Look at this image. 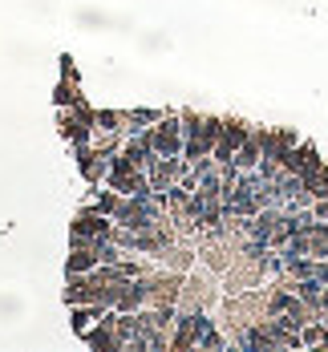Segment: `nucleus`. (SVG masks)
Instances as JSON below:
<instances>
[{"label": "nucleus", "instance_id": "obj_18", "mask_svg": "<svg viewBox=\"0 0 328 352\" xmlns=\"http://www.w3.org/2000/svg\"><path fill=\"white\" fill-rule=\"evenodd\" d=\"M162 113H166V109H122V118H126V134H142V130H150Z\"/></svg>", "mask_w": 328, "mask_h": 352}, {"label": "nucleus", "instance_id": "obj_22", "mask_svg": "<svg viewBox=\"0 0 328 352\" xmlns=\"http://www.w3.org/2000/svg\"><path fill=\"white\" fill-rule=\"evenodd\" d=\"M227 344H231V340H227V336H223V332L215 328V320H211V324H207V328L199 332V349H207V352H223Z\"/></svg>", "mask_w": 328, "mask_h": 352}, {"label": "nucleus", "instance_id": "obj_1", "mask_svg": "<svg viewBox=\"0 0 328 352\" xmlns=\"http://www.w3.org/2000/svg\"><path fill=\"white\" fill-rule=\"evenodd\" d=\"M182 158L195 162L203 154H211L219 142V130H223V118H211V113H195V109H182Z\"/></svg>", "mask_w": 328, "mask_h": 352}, {"label": "nucleus", "instance_id": "obj_20", "mask_svg": "<svg viewBox=\"0 0 328 352\" xmlns=\"http://www.w3.org/2000/svg\"><path fill=\"white\" fill-rule=\"evenodd\" d=\"M325 336H328L325 320H308V324L300 328V344H304V349H325Z\"/></svg>", "mask_w": 328, "mask_h": 352}, {"label": "nucleus", "instance_id": "obj_19", "mask_svg": "<svg viewBox=\"0 0 328 352\" xmlns=\"http://www.w3.org/2000/svg\"><path fill=\"white\" fill-rule=\"evenodd\" d=\"M106 170H109V158H102L98 150L81 162V175H85V182H89V186H102V182H106Z\"/></svg>", "mask_w": 328, "mask_h": 352}, {"label": "nucleus", "instance_id": "obj_2", "mask_svg": "<svg viewBox=\"0 0 328 352\" xmlns=\"http://www.w3.org/2000/svg\"><path fill=\"white\" fill-rule=\"evenodd\" d=\"M182 272H146L142 276V287H146V304L150 308H179V296H182Z\"/></svg>", "mask_w": 328, "mask_h": 352}, {"label": "nucleus", "instance_id": "obj_16", "mask_svg": "<svg viewBox=\"0 0 328 352\" xmlns=\"http://www.w3.org/2000/svg\"><path fill=\"white\" fill-rule=\"evenodd\" d=\"M138 308H146V287H142V276H138V280H126L122 296L113 300V312H138Z\"/></svg>", "mask_w": 328, "mask_h": 352}, {"label": "nucleus", "instance_id": "obj_21", "mask_svg": "<svg viewBox=\"0 0 328 352\" xmlns=\"http://www.w3.org/2000/svg\"><path fill=\"white\" fill-rule=\"evenodd\" d=\"M94 122H98L94 130H109V134L122 130V134H126V118H122V109H94Z\"/></svg>", "mask_w": 328, "mask_h": 352}, {"label": "nucleus", "instance_id": "obj_25", "mask_svg": "<svg viewBox=\"0 0 328 352\" xmlns=\"http://www.w3.org/2000/svg\"><path fill=\"white\" fill-rule=\"evenodd\" d=\"M316 280L328 283V255H325V259H316Z\"/></svg>", "mask_w": 328, "mask_h": 352}, {"label": "nucleus", "instance_id": "obj_12", "mask_svg": "<svg viewBox=\"0 0 328 352\" xmlns=\"http://www.w3.org/2000/svg\"><path fill=\"white\" fill-rule=\"evenodd\" d=\"M320 162H325V158L316 154V146H312V142H296L288 154H284V162H280V166H284L288 175H304V170H312V166H320Z\"/></svg>", "mask_w": 328, "mask_h": 352}, {"label": "nucleus", "instance_id": "obj_4", "mask_svg": "<svg viewBox=\"0 0 328 352\" xmlns=\"http://www.w3.org/2000/svg\"><path fill=\"white\" fill-rule=\"evenodd\" d=\"M57 122H61V138L69 142H89L94 138V109L85 106V102H73V106H61V113H57Z\"/></svg>", "mask_w": 328, "mask_h": 352}, {"label": "nucleus", "instance_id": "obj_23", "mask_svg": "<svg viewBox=\"0 0 328 352\" xmlns=\"http://www.w3.org/2000/svg\"><path fill=\"white\" fill-rule=\"evenodd\" d=\"M69 81H73V77H65V85L57 89V106H73V102H81V94H73Z\"/></svg>", "mask_w": 328, "mask_h": 352}, {"label": "nucleus", "instance_id": "obj_10", "mask_svg": "<svg viewBox=\"0 0 328 352\" xmlns=\"http://www.w3.org/2000/svg\"><path fill=\"white\" fill-rule=\"evenodd\" d=\"M81 340H85L94 352H122V336H118V328H113V308H109L89 332H81Z\"/></svg>", "mask_w": 328, "mask_h": 352}, {"label": "nucleus", "instance_id": "obj_9", "mask_svg": "<svg viewBox=\"0 0 328 352\" xmlns=\"http://www.w3.org/2000/svg\"><path fill=\"white\" fill-rule=\"evenodd\" d=\"M248 122H239V118H223V130H219V142L215 150H211V158H215L219 166L223 162H235V150H239V142L248 138Z\"/></svg>", "mask_w": 328, "mask_h": 352}, {"label": "nucleus", "instance_id": "obj_13", "mask_svg": "<svg viewBox=\"0 0 328 352\" xmlns=\"http://www.w3.org/2000/svg\"><path fill=\"white\" fill-rule=\"evenodd\" d=\"M259 158H263V130H248V138L239 142V150H235V166L239 170H255Z\"/></svg>", "mask_w": 328, "mask_h": 352}, {"label": "nucleus", "instance_id": "obj_15", "mask_svg": "<svg viewBox=\"0 0 328 352\" xmlns=\"http://www.w3.org/2000/svg\"><path fill=\"white\" fill-rule=\"evenodd\" d=\"M109 308L106 304H69V324H73V332L81 336V332H89L98 320L106 316Z\"/></svg>", "mask_w": 328, "mask_h": 352}, {"label": "nucleus", "instance_id": "obj_8", "mask_svg": "<svg viewBox=\"0 0 328 352\" xmlns=\"http://www.w3.org/2000/svg\"><path fill=\"white\" fill-rule=\"evenodd\" d=\"M109 231H113V219L89 203L85 211H77V219H73V227H69V239H106Z\"/></svg>", "mask_w": 328, "mask_h": 352}, {"label": "nucleus", "instance_id": "obj_14", "mask_svg": "<svg viewBox=\"0 0 328 352\" xmlns=\"http://www.w3.org/2000/svg\"><path fill=\"white\" fill-rule=\"evenodd\" d=\"M296 142H300L296 138V130H263V158L284 162V154H288Z\"/></svg>", "mask_w": 328, "mask_h": 352}, {"label": "nucleus", "instance_id": "obj_3", "mask_svg": "<svg viewBox=\"0 0 328 352\" xmlns=\"http://www.w3.org/2000/svg\"><path fill=\"white\" fill-rule=\"evenodd\" d=\"M102 186H113L118 195H154L150 190V178H146V170H138L122 150L109 158V170H106V182Z\"/></svg>", "mask_w": 328, "mask_h": 352}, {"label": "nucleus", "instance_id": "obj_5", "mask_svg": "<svg viewBox=\"0 0 328 352\" xmlns=\"http://www.w3.org/2000/svg\"><path fill=\"white\" fill-rule=\"evenodd\" d=\"M150 142H154V154H162V158L182 154V118L179 113L166 109V113L150 126Z\"/></svg>", "mask_w": 328, "mask_h": 352}, {"label": "nucleus", "instance_id": "obj_24", "mask_svg": "<svg viewBox=\"0 0 328 352\" xmlns=\"http://www.w3.org/2000/svg\"><path fill=\"white\" fill-rule=\"evenodd\" d=\"M312 214H316V219H328V199H316V203H312Z\"/></svg>", "mask_w": 328, "mask_h": 352}, {"label": "nucleus", "instance_id": "obj_26", "mask_svg": "<svg viewBox=\"0 0 328 352\" xmlns=\"http://www.w3.org/2000/svg\"><path fill=\"white\" fill-rule=\"evenodd\" d=\"M325 308H328V283H325Z\"/></svg>", "mask_w": 328, "mask_h": 352}, {"label": "nucleus", "instance_id": "obj_11", "mask_svg": "<svg viewBox=\"0 0 328 352\" xmlns=\"http://www.w3.org/2000/svg\"><path fill=\"white\" fill-rule=\"evenodd\" d=\"M102 259L94 251V239H73L69 243V259H65V276H81V272H94Z\"/></svg>", "mask_w": 328, "mask_h": 352}, {"label": "nucleus", "instance_id": "obj_17", "mask_svg": "<svg viewBox=\"0 0 328 352\" xmlns=\"http://www.w3.org/2000/svg\"><path fill=\"white\" fill-rule=\"evenodd\" d=\"M300 182H304V190L312 195V203H316V199H328V162L312 166V170H304Z\"/></svg>", "mask_w": 328, "mask_h": 352}, {"label": "nucleus", "instance_id": "obj_7", "mask_svg": "<svg viewBox=\"0 0 328 352\" xmlns=\"http://www.w3.org/2000/svg\"><path fill=\"white\" fill-rule=\"evenodd\" d=\"M186 166H190V162H186L182 154H175V158H162V154H158V158L146 166L150 190H154V195H166V190H171V186H175V182L182 178V170H186Z\"/></svg>", "mask_w": 328, "mask_h": 352}, {"label": "nucleus", "instance_id": "obj_6", "mask_svg": "<svg viewBox=\"0 0 328 352\" xmlns=\"http://www.w3.org/2000/svg\"><path fill=\"white\" fill-rule=\"evenodd\" d=\"M211 324V316L207 312H182L175 316V332H171V352H190L199 349V332Z\"/></svg>", "mask_w": 328, "mask_h": 352}]
</instances>
